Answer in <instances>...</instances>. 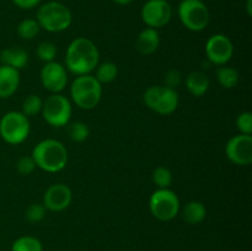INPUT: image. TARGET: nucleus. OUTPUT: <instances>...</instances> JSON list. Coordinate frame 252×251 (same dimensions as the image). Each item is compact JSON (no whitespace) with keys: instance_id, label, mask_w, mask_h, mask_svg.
<instances>
[{"instance_id":"nucleus-1","label":"nucleus","mask_w":252,"mask_h":251,"mask_svg":"<svg viewBox=\"0 0 252 251\" xmlns=\"http://www.w3.org/2000/svg\"><path fill=\"white\" fill-rule=\"evenodd\" d=\"M98 59L100 53L96 44L86 37H78L66 49L65 66L74 75H86L95 70Z\"/></svg>"},{"instance_id":"nucleus-2","label":"nucleus","mask_w":252,"mask_h":251,"mask_svg":"<svg viewBox=\"0 0 252 251\" xmlns=\"http://www.w3.org/2000/svg\"><path fill=\"white\" fill-rule=\"evenodd\" d=\"M31 157L43 171L58 172L68 162V150L59 140L44 139L33 148Z\"/></svg>"},{"instance_id":"nucleus-3","label":"nucleus","mask_w":252,"mask_h":251,"mask_svg":"<svg viewBox=\"0 0 252 251\" xmlns=\"http://www.w3.org/2000/svg\"><path fill=\"white\" fill-rule=\"evenodd\" d=\"M70 95L74 103L83 110H91L98 105L102 96V85L91 74L76 76L71 83Z\"/></svg>"},{"instance_id":"nucleus-4","label":"nucleus","mask_w":252,"mask_h":251,"mask_svg":"<svg viewBox=\"0 0 252 251\" xmlns=\"http://www.w3.org/2000/svg\"><path fill=\"white\" fill-rule=\"evenodd\" d=\"M36 21L39 27L48 32H62L68 29L73 16L68 7L59 1H48L41 5L37 11Z\"/></svg>"},{"instance_id":"nucleus-5","label":"nucleus","mask_w":252,"mask_h":251,"mask_svg":"<svg viewBox=\"0 0 252 251\" xmlns=\"http://www.w3.org/2000/svg\"><path fill=\"white\" fill-rule=\"evenodd\" d=\"M177 12L182 25L193 32L203 31L211 19L208 7L202 0H182Z\"/></svg>"},{"instance_id":"nucleus-6","label":"nucleus","mask_w":252,"mask_h":251,"mask_svg":"<svg viewBox=\"0 0 252 251\" xmlns=\"http://www.w3.org/2000/svg\"><path fill=\"white\" fill-rule=\"evenodd\" d=\"M144 102L150 110L159 115L169 116L179 106V95L174 89L166 86H150L144 93Z\"/></svg>"},{"instance_id":"nucleus-7","label":"nucleus","mask_w":252,"mask_h":251,"mask_svg":"<svg viewBox=\"0 0 252 251\" xmlns=\"http://www.w3.org/2000/svg\"><path fill=\"white\" fill-rule=\"evenodd\" d=\"M29 118L22 112L11 111L5 113L0 120V135L9 144H20L29 137Z\"/></svg>"},{"instance_id":"nucleus-8","label":"nucleus","mask_w":252,"mask_h":251,"mask_svg":"<svg viewBox=\"0 0 252 251\" xmlns=\"http://www.w3.org/2000/svg\"><path fill=\"white\" fill-rule=\"evenodd\" d=\"M42 116L49 126L63 127L66 126L71 117V103L65 96L61 94H52L43 101Z\"/></svg>"},{"instance_id":"nucleus-9","label":"nucleus","mask_w":252,"mask_h":251,"mask_svg":"<svg viewBox=\"0 0 252 251\" xmlns=\"http://www.w3.org/2000/svg\"><path fill=\"white\" fill-rule=\"evenodd\" d=\"M149 208L155 218L162 221H169L179 214L180 199L171 189L159 188L150 197Z\"/></svg>"},{"instance_id":"nucleus-10","label":"nucleus","mask_w":252,"mask_h":251,"mask_svg":"<svg viewBox=\"0 0 252 251\" xmlns=\"http://www.w3.org/2000/svg\"><path fill=\"white\" fill-rule=\"evenodd\" d=\"M142 20L148 27L159 29L171 20V5L166 0H148L142 7Z\"/></svg>"},{"instance_id":"nucleus-11","label":"nucleus","mask_w":252,"mask_h":251,"mask_svg":"<svg viewBox=\"0 0 252 251\" xmlns=\"http://www.w3.org/2000/svg\"><path fill=\"white\" fill-rule=\"evenodd\" d=\"M228 159L235 165L246 166L252 162V137L249 134H238L228 140L225 145Z\"/></svg>"},{"instance_id":"nucleus-12","label":"nucleus","mask_w":252,"mask_h":251,"mask_svg":"<svg viewBox=\"0 0 252 251\" xmlns=\"http://www.w3.org/2000/svg\"><path fill=\"white\" fill-rule=\"evenodd\" d=\"M234 53L233 42L225 34L217 33L209 37L206 43L207 58L217 65H225Z\"/></svg>"},{"instance_id":"nucleus-13","label":"nucleus","mask_w":252,"mask_h":251,"mask_svg":"<svg viewBox=\"0 0 252 251\" xmlns=\"http://www.w3.org/2000/svg\"><path fill=\"white\" fill-rule=\"evenodd\" d=\"M41 81L44 89L53 94H59L68 83L65 68L57 62H49L41 69Z\"/></svg>"},{"instance_id":"nucleus-14","label":"nucleus","mask_w":252,"mask_h":251,"mask_svg":"<svg viewBox=\"0 0 252 251\" xmlns=\"http://www.w3.org/2000/svg\"><path fill=\"white\" fill-rule=\"evenodd\" d=\"M71 189L64 184L52 185L47 188L43 196V206L52 212H62L71 203Z\"/></svg>"},{"instance_id":"nucleus-15","label":"nucleus","mask_w":252,"mask_h":251,"mask_svg":"<svg viewBox=\"0 0 252 251\" xmlns=\"http://www.w3.org/2000/svg\"><path fill=\"white\" fill-rule=\"evenodd\" d=\"M19 85V70L7 65L0 66V98H7L14 95Z\"/></svg>"},{"instance_id":"nucleus-16","label":"nucleus","mask_w":252,"mask_h":251,"mask_svg":"<svg viewBox=\"0 0 252 251\" xmlns=\"http://www.w3.org/2000/svg\"><path fill=\"white\" fill-rule=\"evenodd\" d=\"M160 44V36L157 29L148 27L139 33L137 38V49L143 56H150L158 49Z\"/></svg>"},{"instance_id":"nucleus-17","label":"nucleus","mask_w":252,"mask_h":251,"mask_svg":"<svg viewBox=\"0 0 252 251\" xmlns=\"http://www.w3.org/2000/svg\"><path fill=\"white\" fill-rule=\"evenodd\" d=\"M0 62L2 65L11 66L14 69H21L29 62V54L21 47H11L2 49L0 53Z\"/></svg>"},{"instance_id":"nucleus-18","label":"nucleus","mask_w":252,"mask_h":251,"mask_svg":"<svg viewBox=\"0 0 252 251\" xmlns=\"http://www.w3.org/2000/svg\"><path fill=\"white\" fill-rule=\"evenodd\" d=\"M186 88L191 95L196 96V97H201L208 91L209 78L203 71H192L186 78Z\"/></svg>"},{"instance_id":"nucleus-19","label":"nucleus","mask_w":252,"mask_h":251,"mask_svg":"<svg viewBox=\"0 0 252 251\" xmlns=\"http://www.w3.org/2000/svg\"><path fill=\"white\" fill-rule=\"evenodd\" d=\"M181 216L186 223L194 225V224H199L204 220L207 216V209L201 202L191 201L185 204Z\"/></svg>"},{"instance_id":"nucleus-20","label":"nucleus","mask_w":252,"mask_h":251,"mask_svg":"<svg viewBox=\"0 0 252 251\" xmlns=\"http://www.w3.org/2000/svg\"><path fill=\"white\" fill-rule=\"evenodd\" d=\"M217 80L223 88L233 89L238 85L239 83V73L236 69L230 68V66L220 65L217 69Z\"/></svg>"},{"instance_id":"nucleus-21","label":"nucleus","mask_w":252,"mask_h":251,"mask_svg":"<svg viewBox=\"0 0 252 251\" xmlns=\"http://www.w3.org/2000/svg\"><path fill=\"white\" fill-rule=\"evenodd\" d=\"M118 75V68L115 63L112 62H105V63L100 64L96 69V79H97L98 83L102 85V84H108L112 83Z\"/></svg>"},{"instance_id":"nucleus-22","label":"nucleus","mask_w":252,"mask_h":251,"mask_svg":"<svg viewBox=\"0 0 252 251\" xmlns=\"http://www.w3.org/2000/svg\"><path fill=\"white\" fill-rule=\"evenodd\" d=\"M11 251H43V246L34 236H21L12 243Z\"/></svg>"},{"instance_id":"nucleus-23","label":"nucleus","mask_w":252,"mask_h":251,"mask_svg":"<svg viewBox=\"0 0 252 251\" xmlns=\"http://www.w3.org/2000/svg\"><path fill=\"white\" fill-rule=\"evenodd\" d=\"M39 30L41 27L34 19H25L17 25V34L22 39H33L38 34Z\"/></svg>"},{"instance_id":"nucleus-24","label":"nucleus","mask_w":252,"mask_h":251,"mask_svg":"<svg viewBox=\"0 0 252 251\" xmlns=\"http://www.w3.org/2000/svg\"><path fill=\"white\" fill-rule=\"evenodd\" d=\"M42 105H43V101L39 96L37 95H29L24 100L22 103V113H24L26 117H31V116L37 115L42 111Z\"/></svg>"},{"instance_id":"nucleus-25","label":"nucleus","mask_w":252,"mask_h":251,"mask_svg":"<svg viewBox=\"0 0 252 251\" xmlns=\"http://www.w3.org/2000/svg\"><path fill=\"white\" fill-rule=\"evenodd\" d=\"M68 134L73 142L81 143L84 140L88 139L89 134H90V130L89 127L84 122H74L69 126L68 128Z\"/></svg>"},{"instance_id":"nucleus-26","label":"nucleus","mask_w":252,"mask_h":251,"mask_svg":"<svg viewBox=\"0 0 252 251\" xmlns=\"http://www.w3.org/2000/svg\"><path fill=\"white\" fill-rule=\"evenodd\" d=\"M153 181L159 188H169L172 182V172L165 166H158L153 172Z\"/></svg>"},{"instance_id":"nucleus-27","label":"nucleus","mask_w":252,"mask_h":251,"mask_svg":"<svg viewBox=\"0 0 252 251\" xmlns=\"http://www.w3.org/2000/svg\"><path fill=\"white\" fill-rule=\"evenodd\" d=\"M37 57H38L41 61L46 62V63H49V62H53L54 58H56L57 54V47L53 42L44 41L41 42L38 44L36 49Z\"/></svg>"},{"instance_id":"nucleus-28","label":"nucleus","mask_w":252,"mask_h":251,"mask_svg":"<svg viewBox=\"0 0 252 251\" xmlns=\"http://www.w3.org/2000/svg\"><path fill=\"white\" fill-rule=\"evenodd\" d=\"M46 216V207L43 203H33L27 208L26 219L30 223H38Z\"/></svg>"},{"instance_id":"nucleus-29","label":"nucleus","mask_w":252,"mask_h":251,"mask_svg":"<svg viewBox=\"0 0 252 251\" xmlns=\"http://www.w3.org/2000/svg\"><path fill=\"white\" fill-rule=\"evenodd\" d=\"M236 127L240 130L241 134H249L251 135L252 133V115L251 112L246 111V112L240 113L236 118Z\"/></svg>"},{"instance_id":"nucleus-30","label":"nucleus","mask_w":252,"mask_h":251,"mask_svg":"<svg viewBox=\"0 0 252 251\" xmlns=\"http://www.w3.org/2000/svg\"><path fill=\"white\" fill-rule=\"evenodd\" d=\"M17 171L21 175H30L36 169V162L32 157H22L17 161Z\"/></svg>"},{"instance_id":"nucleus-31","label":"nucleus","mask_w":252,"mask_h":251,"mask_svg":"<svg viewBox=\"0 0 252 251\" xmlns=\"http://www.w3.org/2000/svg\"><path fill=\"white\" fill-rule=\"evenodd\" d=\"M182 81V75L177 69H170L166 74H165V86L170 89H176L180 86Z\"/></svg>"},{"instance_id":"nucleus-32","label":"nucleus","mask_w":252,"mask_h":251,"mask_svg":"<svg viewBox=\"0 0 252 251\" xmlns=\"http://www.w3.org/2000/svg\"><path fill=\"white\" fill-rule=\"evenodd\" d=\"M12 2H14L17 7H20V9L30 10L36 7L37 5L41 2V0H12Z\"/></svg>"},{"instance_id":"nucleus-33","label":"nucleus","mask_w":252,"mask_h":251,"mask_svg":"<svg viewBox=\"0 0 252 251\" xmlns=\"http://www.w3.org/2000/svg\"><path fill=\"white\" fill-rule=\"evenodd\" d=\"M113 1L118 5H128V4H130L133 0H113Z\"/></svg>"},{"instance_id":"nucleus-34","label":"nucleus","mask_w":252,"mask_h":251,"mask_svg":"<svg viewBox=\"0 0 252 251\" xmlns=\"http://www.w3.org/2000/svg\"><path fill=\"white\" fill-rule=\"evenodd\" d=\"M251 4H252V0H248V2H246V9H248V14H249V16H251V15H252Z\"/></svg>"},{"instance_id":"nucleus-35","label":"nucleus","mask_w":252,"mask_h":251,"mask_svg":"<svg viewBox=\"0 0 252 251\" xmlns=\"http://www.w3.org/2000/svg\"><path fill=\"white\" fill-rule=\"evenodd\" d=\"M181 1H182V0H181Z\"/></svg>"}]
</instances>
